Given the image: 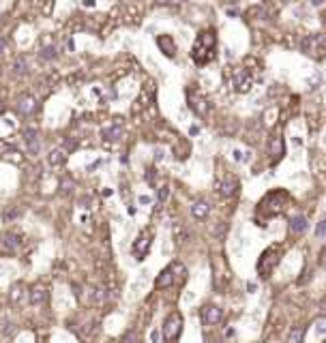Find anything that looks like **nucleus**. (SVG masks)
I'll use <instances>...</instances> for the list:
<instances>
[{
	"instance_id": "nucleus-22",
	"label": "nucleus",
	"mask_w": 326,
	"mask_h": 343,
	"mask_svg": "<svg viewBox=\"0 0 326 343\" xmlns=\"http://www.w3.org/2000/svg\"><path fill=\"white\" fill-rule=\"evenodd\" d=\"M13 73H15V75H26V73H28V60L24 58V56L13 62Z\"/></svg>"
},
{
	"instance_id": "nucleus-11",
	"label": "nucleus",
	"mask_w": 326,
	"mask_h": 343,
	"mask_svg": "<svg viewBox=\"0 0 326 343\" xmlns=\"http://www.w3.org/2000/svg\"><path fill=\"white\" fill-rule=\"evenodd\" d=\"M268 153L273 155V163H277L285 155V142H283L281 135H273V138H270V142H268Z\"/></svg>"
},
{
	"instance_id": "nucleus-18",
	"label": "nucleus",
	"mask_w": 326,
	"mask_h": 343,
	"mask_svg": "<svg viewBox=\"0 0 326 343\" xmlns=\"http://www.w3.org/2000/svg\"><path fill=\"white\" fill-rule=\"evenodd\" d=\"M307 227H309V223H307V217H303V214H296V217H292L290 219V225H288V230H290L292 234H303Z\"/></svg>"
},
{
	"instance_id": "nucleus-9",
	"label": "nucleus",
	"mask_w": 326,
	"mask_h": 343,
	"mask_svg": "<svg viewBox=\"0 0 326 343\" xmlns=\"http://www.w3.org/2000/svg\"><path fill=\"white\" fill-rule=\"evenodd\" d=\"M200 317L206 326H217L221 320H224V311L217 305H204L200 311Z\"/></svg>"
},
{
	"instance_id": "nucleus-4",
	"label": "nucleus",
	"mask_w": 326,
	"mask_h": 343,
	"mask_svg": "<svg viewBox=\"0 0 326 343\" xmlns=\"http://www.w3.org/2000/svg\"><path fill=\"white\" fill-rule=\"evenodd\" d=\"M300 50H303V54H307L309 58L313 60H322L326 56V37L324 35H307L303 39V43H300Z\"/></svg>"
},
{
	"instance_id": "nucleus-19",
	"label": "nucleus",
	"mask_w": 326,
	"mask_h": 343,
	"mask_svg": "<svg viewBox=\"0 0 326 343\" xmlns=\"http://www.w3.org/2000/svg\"><path fill=\"white\" fill-rule=\"evenodd\" d=\"M67 161V153L62 148H56V150H52L50 155H47V163L50 165H54V167H58V165H62Z\"/></svg>"
},
{
	"instance_id": "nucleus-29",
	"label": "nucleus",
	"mask_w": 326,
	"mask_h": 343,
	"mask_svg": "<svg viewBox=\"0 0 326 343\" xmlns=\"http://www.w3.org/2000/svg\"><path fill=\"white\" fill-rule=\"evenodd\" d=\"M155 178H157V172L150 167V170L146 172V182H150V185H155Z\"/></svg>"
},
{
	"instance_id": "nucleus-14",
	"label": "nucleus",
	"mask_w": 326,
	"mask_h": 343,
	"mask_svg": "<svg viewBox=\"0 0 326 343\" xmlns=\"http://www.w3.org/2000/svg\"><path fill=\"white\" fill-rule=\"evenodd\" d=\"M217 191H219V195H221V197H232V195L236 193V191H238V178H234V176L224 178V180L219 182Z\"/></svg>"
},
{
	"instance_id": "nucleus-16",
	"label": "nucleus",
	"mask_w": 326,
	"mask_h": 343,
	"mask_svg": "<svg viewBox=\"0 0 326 343\" xmlns=\"http://www.w3.org/2000/svg\"><path fill=\"white\" fill-rule=\"evenodd\" d=\"M191 214H193V219H197V221L208 219V214H210V204L204 202V199H200V202H195V204L191 206Z\"/></svg>"
},
{
	"instance_id": "nucleus-36",
	"label": "nucleus",
	"mask_w": 326,
	"mask_h": 343,
	"mask_svg": "<svg viewBox=\"0 0 326 343\" xmlns=\"http://www.w3.org/2000/svg\"><path fill=\"white\" fill-rule=\"evenodd\" d=\"M324 24H326V15H324Z\"/></svg>"
},
{
	"instance_id": "nucleus-5",
	"label": "nucleus",
	"mask_w": 326,
	"mask_h": 343,
	"mask_svg": "<svg viewBox=\"0 0 326 343\" xmlns=\"http://www.w3.org/2000/svg\"><path fill=\"white\" fill-rule=\"evenodd\" d=\"M182 332V315L178 311H172V313L165 317L163 322V341L165 343H174Z\"/></svg>"
},
{
	"instance_id": "nucleus-26",
	"label": "nucleus",
	"mask_w": 326,
	"mask_h": 343,
	"mask_svg": "<svg viewBox=\"0 0 326 343\" xmlns=\"http://www.w3.org/2000/svg\"><path fill=\"white\" fill-rule=\"evenodd\" d=\"M20 300H22V285H13V290H11V302H13V305H18Z\"/></svg>"
},
{
	"instance_id": "nucleus-6",
	"label": "nucleus",
	"mask_w": 326,
	"mask_h": 343,
	"mask_svg": "<svg viewBox=\"0 0 326 343\" xmlns=\"http://www.w3.org/2000/svg\"><path fill=\"white\" fill-rule=\"evenodd\" d=\"M150 245H153V230H142L140 236L135 238L133 245H131V251L135 255V260H144L150 251Z\"/></svg>"
},
{
	"instance_id": "nucleus-20",
	"label": "nucleus",
	"mask_w": 326,
	"mask_h": 343,
	"mask_svg": "<svg viewBox=\"0 0 326 343\" xmlns=\"http://www.w3.org/2000/svg\"><path fill=\"white\" fill-rule=\"evenodd\" d=\"M103 138L110 140V142L121 140L123 138V127L121 125H112V127H107V129H103Z\"/></svg>"
},
{
	"instance_id": "nucleus-2",
	"label": "nucleus",
	"mask_w": 326,
	"mask_h": 343,
	"mask_svg": "<svg viewBox=\"0 0 326 343\" xmlns=\"http://www.w3.org/2000/svg\"><path fill=\"white\" fill-rule=\"evenodd\" d=\"M290 199V193L283 189H275L266 193L264 197L260 199L258 204V217H266V219H273L277 214H281L285 210V204Z\"/></svg>"
},
{
	"instance_id": "nucleus-30",
	"label": "nucleus",
	"mask_w": 326,
	"mask_h": 343,
	"mask_svg": "<svg viewBox=\"0 0 326 343\" xmlns=\"http://www.w3.org/2000/svg\"><path fill=\"white\" fill-rule=\"evenodd\" d=\"M317 262H320V266H326V245L320 249V258H317Z\"/></svg>"
},
{
	"instance_id": "nucleus-13",
	"label": "nucleus",
	"mask_w": 326,
	"mask_h": 343,
	"mask_svg": "<svg viewBox=\"0 0 326 343\" xmlns=\"http://www.w3.org/2000/svg\"><path fill=\"white\" fill-rule=\"evenodd\" d=\"M24 142H26V148L30 155H37L39 148H41V142H39V131L37 129H24Z\"/></svg>"
},
{
	"instance_id": "nucleus-31",
	"label": "nucleus",
	"mask_w": 326,
	"mask_h": 343,
	"mask_svg": "<svg viewBox=\"0 0 326 343\" xmlns=\"http://www.w3.org/2000/svg\"><path fill=\"white\" fill-rule=\"evenodd\" d=\"M7 50V41H5V39L3 37H0V54H3Z\"/></svg>"
},
{
	"instance_id": "nucleus-21",
	"label": "nucleus",
	"mask_w": 326,
	"mask_h": 343,
	"mask_svg": "<svg viewBox=\"0 0 326 343\" xmlns=\"http://www.w3.org/2000/svg\"><path fill=\"white\" fill-rule=\"evenodd\" d=\"M35 109V99L33 97H22L18 101V111L20 114H30Z\"/></svg>"
},
{
	"instance_id": "nucleus-27",
	"label": "nucleus",
	"mask_w": 326,
	"mask_h": 343,
	"mask_svg": "<svg viewBox=\"0 0 326 343\" xmlns=\"http://www.w3.org/2000/svg\"><path fill=\"white\" fill-rule=\"evenodd\" d=\"M168 195H170V187H168V185L159 189V202H161V204L165 202V199H168Z\"/></svg>"
},
{
	"instance_id": "nucleus-1",
	"label": "nucleus",
	"mask_w": 326,
	"mask_h": 343,
	"mask_svg": "<svg viewBox=\"0 0 326 343\" xmlns=\"http://www.w3.org/2000/svg\"><path fill=\"white\" fill-rule=\"evenodd\" d=\"M217 56V35H214V30H204L197 37V41L193 45V52H191V58L197 67H204L208 65V62Z\"/></svg>"
},
{
	"instance_id": "nucleus-8",
	"label": "nucleus",
	"mask_w": 326,
	"mask_h": 343,
	"mask_svg": "<svg viewBox=\"0 0 326 343\" xmlns=\"http://www.w3.org/2000/svg\"><path fill=\"white\" fill-rule=\"evenodd\" d=\"M22 247V234L20 232H3L0 234V251L3 253H15Z\"/></svg>"
},
{
	"instance_id": "nucleus-15",
	"label": "nucleus",
	"mask_w": 326,
	"mask_h": 343,
	"mask_svg": "<svg viewBox=\"0 0 326 343\" xmlns=\"http://www.w3.org/2000/svg\"><path fill=\"white\" fill-rule=\"evenodd\" d=\"M157 45H159V50L168 56V58H174V56H176V43H174V39L170 35H159L157 37Z\"/></svg>"
},
{
	"instance_id": "nucleus-7",
	"label": "nucleus",
	"mask_w": 326,
	"mask_h": 343,
	"mask_svg": "<svg viewBox=\"0 0 326 343\" xmlns=\"http://www.w3.org/2000/svg\"><path fill=\"white\" fill-rule=\"evenodd\" d=\"M253 86V75L247 69H236L232 75V88L236 92H249Z\"/></svg>"
},
{
	"instance_id": "nucleus-28",
	"label": "nucleus",
	"mask_w": 326,
	"mask_h": 343,
	"mask_svg": "<svg viewBox=\"0 0 326 343\" xmlns=\"http://www.w3.org/2000/svg\"><path fill=\"white\" fill-rule=\"evenodd\" d=\"M315 236H317V238H320V236H326V221L317 223V227H315Z\"/></svg>"
},
{
	"instance_id": "nucleus-35",
	"label": "nucleus",
	"mask_w": 326,
	"mask_h": 343,
	"mask_svg": "<svg viewBox=\"0 0 326 343\" xmlns=\"http://www.w3.org/2000/svg\"><path fill=\"white\" fill-rule=\"evenodd\" d=\"M317 332H326V324H322V326H317Z\"/></svg>"
},
{
	"instance_id": "nucleus-25",
	"label": "nucleus",
	"mask_w": 326,
	"mask_h": 343,
	"mask_svg": "<svg viewBox=\"0 0 326 343\" xmlns=\"http://www.w3.org/2000/svg\"><path fill=\"white\" fill-rule=\"evenodd\" d=\"M305 337V326H296L292 332H290V343H300Z\"/></svg>"
},
{
	"instance_id": "nucleus-33",
	"label": "nucleus",
	"mask_w": 326,
	"mask_h": 343,
	"mask_svg": "<svg viewBox=\"0 0 326 343\" xmlns=\"http://www.w3.org/2000/svg\"><path fill=\"white\" fill-rule=\"evenodd\" d=\"M140 204H150V197H146V195H142V197H140Z\"/></svg>"
},
{
	"instance_id": "nucleus-12",
	"label": "nucleus",
	"mask_w": 326,
	"mask_h": 343,
	"mask_svg": "<svg viewBox=\"0 0 326 343\" xmlns=\"http://www.w3.org/2000/svg\"><path fill=\"white\" fill-rule=\"evenodd\" d=\"M174 268L172 266H168V268H163L161 273L157 275V279H155V288L157 290H168V288H172L174 285Z\"/></svg>"
},
{
	"instance_id": "nucleus-3",
	"label": "nucleus",
	"mask_w": 326,
	"mask_h": 343,
	"mask_svg": "<svg viewBox=\"0 0 326 343\" xmlns=\"http://www.w3.org/2000/svg\"><path fill=\"white\" fill-rule=\"evenodd\" d=\"M283 249H285V247H283L281 243H275V245H270L264 253H262V258L258 260V275H260L262 279L270 277V273H273V270L279 266L281 255H283Z\"/></svg>"
},
{
	"instance_id": "nucleus-34",
	"label": "nucleus",
	"mask_w": 326,
	"mask_h": 343,
	"mask_svg": "<svg viewBox=\"0 0 326 343\" xmlns=\"http://www.w3.org/2000/svg\"><path fill=\"white\" fill-rule=\"evenodd\" d=\"M228 15H230V18H236L238 11H236V9H228Z\"/></svg>"
},
{
	"instance_id": "nucleus-24",
	"label": "nucleus",
	"mask_w": 326,
	"mask_h": 343,
	"mask_svg": "<svg viewBox=\"0 0 326 343\" xmlns=\"http://www.w3.org/2000/svg\"><path fill=\"white\" fill-rule=\"evenodd\" d=\"M39 58H43V60H54V58H56V47H54V45H45V47H41V52H39Z\"/></svg>"
},
{
	"instance_id": "nucleus-17",
	"label": "nucleus",
	"mask_w": 326,
	"mask_h": 343,
	"mask_svg": "<svg viewBox=\"0 0 326 343\" xmlns=\"http://www.w3.org/2000/svg\"><path fill=\"white\" fill-rule=\"evenodd\" d=\"M28 302L33 307H41V305H45L47 302V292L43 290V288H33L28 292Z\"/></svg>"
},
{
	"instance_id": "nucleus-32",
	"label": "nucleus",
	"mask_w": 326,
	"mask_h": 343,
	"mask_svg": "<svg viewBox=\"0 0 326 343\" xmlns=\"http://www.w3.org/2000/svg\"><path fill=\"white\" fill-rule=\"evenodd\" d=\"M234 159H236V161H241V159H243V150H234Z\"/></svg>"
},
{
	"instance_id": "nucleus-10",
	"label": "nucleus",
	"mask_w": 326,
	"mask_h": 343,
	"mask_svg": "<svg viewBox=\"0 0 326 343\" xmlns=\"http://www.w3.org/2000/svg\"><path fill=\"white\" fill-rule=\"evenodd\" d=\"M187 101H189V107H191L197 116H206L210 111V105H208V101H206L202 94H195L193 90H189L187 92Z\"/></svg>"
},
{
	"instance_id": "nucleus-23",
	"label": "nucleus",
	"mask_w": 326,
	"mask_h": 343,
	"mask_svg": "<svg viewBox=\"0 0 326 343\" xmlns=\"http://www.w3.org/2000/svg\"><path fill=\"white\" fill-rule=\"evenodd\" d=\"M22 212H24V210L20 208V206H13V208L9 206V208H7V210L3 212V221H13V219H18Z\"/></svg>"
}]
</instances>
